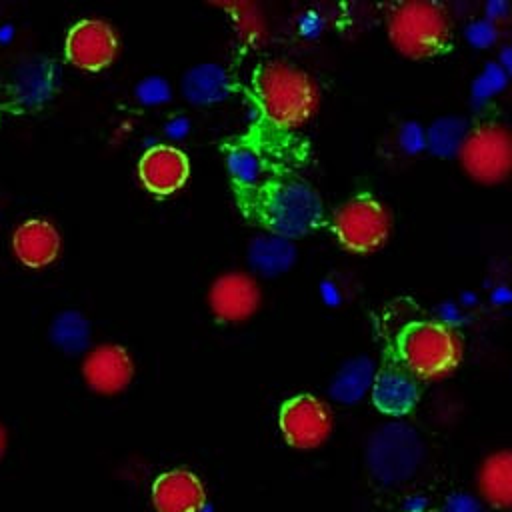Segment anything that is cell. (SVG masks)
I'll use <instances>...</instances> for the list:
<instances>
[{"label":"cell","instance_id":"cell-1","mask_svg":"<svg viewBox=\"0 0 512 512\" xmlns=\"http://www.w3.org/2000/svg\"><path fill=\"white\" fill-rule=\"evenodd\" d=\"M246 210L270 232L298 238L314 230L322 220V202L304 180H278L260 188H242Z\"/></svg>","mask_w":512,"mask_h":512},{"label":"cell","instance_id":"cell-2","mask_svg":"<svg viewBox=\"0 0 512 512\" xmlns=\"http://www.w3.org/2000/svg\"><path fill=\"white\" fill-rule=\"evenodd\" d=\"M256 104L264 118L278 128L306 124L320 102V92L310 74L288 62H266L252 78Z\"/></svg>","mask_w":512,"mask_h":512},{"label":"cell","instance_id":"cell-3","mask_svg":"<svg viewBox=\"0 0 512 512\" xmlns=\"http://www.w3.org/2000/svg\"><path fill=\"white\" fill-rule=\"evenodd\" d=\"M404 368L422 380H440L452 374L462 360V340L444 322H412L398 338Z\"/></svg>","mask_w":512,"mask_h":512},{"label":"cell","instance_id":"cell-4","mask_svg":"<svg viewBox=\"0 0 512 512\" xmlns=\"http://www.w3.org/2000/svg\"><path fill=\"white\" fill-rule=\"evenodd\" d=\"M424 440L420 432L402 420L378 426L366 444V466L382 486L408 482L424 462Z\"/></svg>","mask_w":512,"mask_h":512},{"label":"cell","instance_id":"cell-5","mask_svg":"<svg viewBox=\"0 0 512 512\" xmlns=\"http://www.w3.org/2000/svg\"><path fill=\"white\" fill-rule=\"evenodd\" d=\"M450 30V18L438 2H402L388 16V38L408 58H430L444 52L450 46Z\"/></svg>","mask_w":512,"mask_h":512},{"label":"cell","instance_id":"cell-6","mask_svg":"<svg viewBox=\"0 0 512 512\" xmlns=\"http://www.w3.org/2000/svg\"><path fill=\"white\" fill-rule=\"evenodd\" d=\"M332 230L346 250L368 254L386 244L392 230V218L382 202L374 196L360 194L338 208L332 220Z\"/></svg>","mask_w":512,"mask_h":512},{"label":"cell","instance_id":"cell-7","mask_svg":"<svg viewBox=\"0 0 512 512\" xmlns=\"http://www.w3.org/2000/svg\"><path fill=\"white\" fill-rule=\"evenodd\" d=\"M462 170L480 184H498L512 174V130L502 124L470 128L458 154Z\"/></svg>","mask_w":512,"mask_h":512},{"label":"cell","instance_id":"cell-8","mask_svg":"<svg viewBox=\"0 0 512 512\" xmlns=\"http://www.w3.org/2000/svg\"><path fill=\"white\" fill-rule=\"evenodd\" d=\"M334 420L328 404L312 394H298L286 400L278 412V428L284 442L296 450H314L322 446Z\"/></svg>","mask_w":512,"mask_h":512},{"label":"cell","instance_id":"cell-9","mask_svg":"<svg viewBox=\"0 0 512 512\" xmlns=\"http://www.w3.org/2000/svg\"><path fill=\"white\" fill-rule=\"evenodd\" d=\"M64 52L70 64L82 70H102L116 58L118 38L114 28L98 18L76 22L64 42Z\"/></svg>","mask_w":512,"mask_h":512},{"label":"cell","instance_id":"cell-10","mask_svg":"<svg viewBox=\"0 0 512 512\" xmlns=\"http://www.w3.org/2000/svg\"><path fill=\"white\" fill-rule=\"evenodd\" d=\"M150 500L156 512H206L208 506L200 476L186 468L158 474L150 486Z\"/></svg>","mask_w":512,"mask_h":512},{"label":"cell","instance_id":"cell-11","mask_svg":"<svg viewBox=\"0 0 512 512\" xmlns=\"http://www.w3.org/2000/svg\"><path fill=\"white\" fill-rule=\"evenodd\" d=\"M208 302L220 322H242L258 310L260 286L244 272H226L212 282Z\"/></svg>","mask_w":512,"mask_h":512},{"label":"cell","instance_id":"cell-12","mask_svg":"<svg viewBox=\"0 0 512 512\" xmlns=\"http://www.w3.org/2000/svg\"><path fill=\"white\" fill-rule=\"evenodd\" d=\"M82 376L90 390L112 396L130 384L134 376V362L124 346L100 344L86 354L82 362Z\"/></svg>","mask_w":512,"mask_h":512},{"label":"cell","instance_id":"cell-13","mask_svg":"<svg viewBox=\"0 0 512 512\" xmlns=\"http://www.w3.org/2000/svg\"><path fill=\"white\" fill-rule=\"evenodd\" d=\"M188 156L170 144L148 148L138 162V176L144 188L156 196H168L188 180Z\"/></svg>","mask_w":512,"mask_h":512},{"label":"cell","instance_id":"cell-14","mask_svg":"<svg viewBox=\"0 0 512 512\" xmlns=\"http://www.w3.org/2000/svg\"><path fill=\"white\" fill-rule=\"evenodd\" d=\"M418 396V380L406 368L386 366L376 372L370 398L382 414L404 416L416 406Z\"/></svg>","mask_w":512,"mask_h":512},{"label":"cell","instance_id":"cell-15","mask_svg":"<svg viewBox=\"0 0 512 512\" xmlns=\"http://www.w3.org/2000/svg\"><path fill=\"white\" fill-rule=\"evenodd\" d=\"M56 82L58 72L54 62L42 56H34L18 66L10 86V96L18 108L34 110L52 98Z\"/></svg>","mask_w":512,"mask_h":512},{"label":"cell","instance_id":"cell-16","mask_svg":"<svg viewBox=\"0 0 512 512\" xmlns=\"http://www.w3.org/2000/svg\"><path fill=\"white\" fill-rule=\"evenodd\" d=\"M12 250L24 266L44 268L52 264L60 252V234L52 222L30 218L14 230Z\"/></svg>","mask_w":512,"mask_h":512},{"label":"cell","instance_id":"cell-17","mask_svg":"<svg viewBox=\"0 0 512 512\" xmlns=\"http://www.w3.org/2000/svg\"><path fill=\"white\" fill-rule=\"evenodd\" d=\"M480 500L496 510H512V450H496L478 468Z\"/></svg>","mask_w":512,"mask_h":512},{"label":"cell","instance_id":"cell-18","mask_svg":"<svg viewBox=\"0 0 512 512\" xmlns=\"http://www.w3.org/2000/svg\"><path fill=\"white\" fill-rule=\"evenodd\" d=\"M376 364L366 356H356L346 360L334 374L330 382V396L340 404L360 402L374 384Z\"/></svg>","mask_w":512,"mask_h":512},{"label":"cell","instance_id":"cell-19","mask_svg":"<svg viewBox=\"0 0 512 512\" xmlns=\"http://www.w3.org/2000/svg\"><path fill=\"white\" fill-rule=\"evenodd\" d=\"M232 84L226 70L218 64H198L182 78V92L194 104H214L230 96Z\"/></svg>","mask_w":512,"mask_h":512},{"label":"cell","instance_id":"cell-20","mask_svg":"<svg viewBox=\"0 0 512 512\" xmlns=\"http://www.w3.org/2000/svg\"><path fill=\"white\" fill-rule=\"evenodd\" d=\"M248 262L264 276H278L296 262V246L290 238L268 232L250 242Z\"/></svg>","mask_w":512,"mask_h":512},{"label":"cell","instance_id":"cell-21","mask_svg":"<svg viewBox=\"0 0 512 512\" xmlns=\"http://www.w3.org/2000/svg\"><path fill=\"white\" fill-rule=\"evenodd\" d=\"M468 132H470V126L460 116L436 118L426 128V148L440 158L458 156Z\"/></svg>","mask_w":512,"mask_h":512},{"label":"cell","instance_id":"cell-22","mask_svg":"<svg viewBox=\"0 0 512 512\" xmlns=\"http://www.w3.org/2000/svg\"><path fill=\"white\" fill-rule=\"evenodd\" d=\"M50 336L62 350L80 352L90 340V324L84 314L76 310H66L54 318Z\"/></svg>","mask_w":512,"mask_h":512},{"label":"cell","instance_id":"cell-23","mask_svg":"<svg viewBox=\"0 0 512 512\" xmlns=\"http://www.w3.org/2000/svg\"><path fill=\"white\" fill-rule=\"evenodd\" d=\"M228 170L238 188H252L260 178V158L248 148H234L228 152Z\"/></svg>","mask_w":512,"mask_h":512},{"label":"cell","instance_id":"cell-24","mask_svg":"<svg viewBox=\"0 0 512 512\" xmlns=\"http://www.w3.org/2000/svg\"><path fill=\"white\" fill-rule=\"evenodd\" d=\"M506 82H508V76L502 70V66L498 62H488L472 84V100L476 104L488 102L506 86Z\"/></svg>","mask_w":512,"mask_h":512},{"label":"cell","instance_id":"cell-25","mask_svg":"<svg viewBox=\"0 0 512 512\" xmlns=\"http://www.w3.org/2000/svg\"><path fill=\"white\" fill-rule=\"evenodd\" d=\"M136 96L142 104H160L170 98V86L160 76H150L136 86Z\"/></svg>","mask_w":512,"mask_h":512},{"label":"cell","instance_id":"cell-26","mask_svg":"<svg viewBox=\"0 0 512 512\" xmlns=\"http://www.w3.org/2000/svg\"><path fill=\"white\" fill-rule=\"evenodd\" d=\"M398 142H400V146H402L406 152L416 154V152H420L422 148H426V130H424L418 122H406V124L400 128Z\"/></svg>","mask_w":512,"mask_h":512},{"label":"cell","instance_id":"cell-27","mask_svg":"<svg viewBox=\"0 0 512 512\" xmlns=\"http://www.w3.org/2000/svg\"><path fill=\"white\" fill-rule=\"evenodd\" d=\"M444 512H486V504L468 492H454L446 498Z\"/></svg>","mask_w":512,"mask_h":512},{"label":"cell","instance_id":"cell-28","mask_svg":"<svg viewBox=\"0 0 512 512\" xmlns=\"http://www.w3.org/2000/svg\"><path fill=\"white\" fill-rule=\"evenodd\" d=\"M466 38L470 40V44H474L476 48H484L488 44H492L496 40V26L494 22H490L488 18L484 20H474L468 28H466Z\"/></svg>","mask_w":512,"mask_h":512},{"label":"cell","instance_id":"cell-29","mask_svg":"<svg viewBox=\"0 0 512 512\" xmlns=\"http://www.w3.org/2000/svg\"><path fill=\"white\" fill-rule=\"evenodd\" d=\"M506 12H508V4H506V2H500V0L490 2V4L486 6V18H488L490 22H494L496 18H504Z\"/></svg>","mask_w":512,"mask_h":512},{"label":"cell","instance_id":"cell-30","mask_svg":"<svg viewBox=\"0 0 512 512\" xmlns=\"http://www.w3.org/2000/svg\"><path fill=\"white\" fill-rule=\"evenodd\" d=\"M500 66H502V70L506 72V76H512V46H506L504 50H502V56H500V62H498Z\"/></svg>","mask_w":512,"mask_h":512},{"label":"cell","instance_id":"cell-31","mask_svg":"<svg viewBox=\"0 0 512 512\" xmlns=\"http://www.w3.org/2000/svg\"><path fill=\"white\" fill-rule=\"evenodd\" d=\"M4 450H6V430H4V426L0 424V458L4 456Z\"/></svg>","mask_w":512,"mask_h":512}]
</instances>
